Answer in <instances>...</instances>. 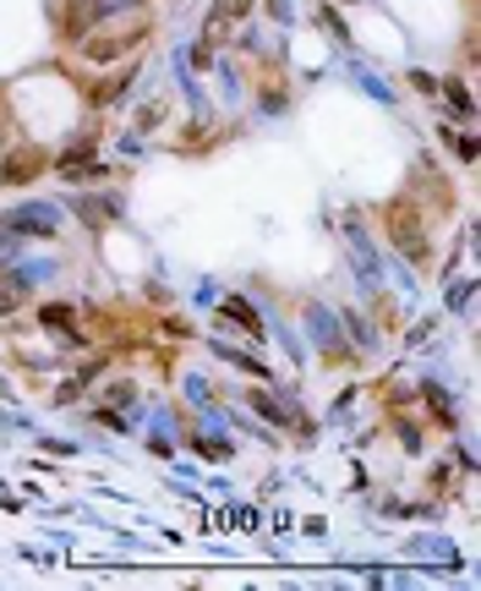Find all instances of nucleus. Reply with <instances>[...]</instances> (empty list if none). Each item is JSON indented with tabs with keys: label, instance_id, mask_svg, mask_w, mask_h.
Wrapping results in <instances>:
<instances>
[{
	"label": "nucleus",
	"instance_id": "nucleus-1",
	"mask_svg": "<svg viewBox=\"0 0 481 591\" xmlns=\"http://www.w3.org/2000/svg\"><path fill=\"white\" fill-rule=\"evenodd\" d=\"M149 28L138 22V28H127V33H83V61H94V66H110V61H121L127 50H138V39H143Z\"/></svg>",
	"mask_w": 481,
	"mask_h": 591
},
{
	"label": "nucleus",
	"instance_id": "nucleus-12",
	"mask_svg": "<svg viewBox=\"0 0 481 591\" xmlns=\"http://www.w3.org/2000/svg\"><path fill=\"white\" fill-rule=\"evenodd\" d=\"M55 6H72V0H55Z\"/></svg>",
	"mask_w": 481,
	"mask_h": 591
},
{
	"label": "nucleus",
	"instance_id": "nucleus-8",
	"mask_svg": "<svg viewBox=\"0 0 481 591\" xmlns=\"http://www.w3.org/2000/svg\"><path fill=\"white\" fill-rule=\"evenodd\" d=\"M121 88H127V72H116V77H110V83H105L88 105H116V94H121Z\"/></svg>",
	"mask_w": 481,
	"mask_h": 591
},
{
	"label": "nucleus",
	"instance_id": "nucleus-2",
	"mask_svg": "<svg viewBox=\"0 0 481 591\" xmlns=\"http://www.w3.org/2000/svg\"><path fill=\"white\" fill-rule=\"evenodd\" d=\"M105 17H110V0H72V6H61L55 28H61V39H83V33H94Z\"/></svg>",
	"mask_w": 481,
	"mask_h": 591
},
{
	"label": "nucleus",
	"instance_id": "nucleus-10",
	"mask_svg": "<svg viewBox=\"0 0 481 591\" xmlns=\"http://www.w3.org/2000/svg\"><path fill=\"white\" fill-rule=\"evenodd\" d=\"M449 105H455V110H460V116H471V94H466V88H460V83H449Z\"/></svg>",
	"mask_w": 481,
	"mask_h": 591
},
{
	"label": "nucleus",
	"instance_id": "nucleus-3",
	"mask_svg": "<svg viewBox=\"0 0 481 591\" xmlns=\"http://www.w3.org/2000/svg\"><path fill=\"white\" fill-rule=\"evenodd\" d=\"M389 236H394V247H405V258H427V236H422V225H416V214L411 208H389Z\"/></svg>",
	"mask_w": 481,
	"mask_h": 591
},
{
	"label": "nucleus",
	"instance_id": "nucleus-6",
	"mask_svg": "<svg viewBox=\"0 0 481 591\" xmlns=\"http://www.w3.org/2000/svg\"><path fill=\"white\" fill-rule=\"evenodd\" d=\"M225 312H230V318H236V323H241L247 334H263V323H258V312H252V307H247L241 296H225Z\"/></svg>",
	"mask_w": 481,
	"mask_h": 591
},
{
	"label": "nucleus",
	"instance_id": "nucleus-4",
	"mask_svg": "<svg viewBox=\"0 0 481 591\" xmlns=\"http://www.w3.org/2000/svg\"><path fill=\"white\" fill-rule=\"evenodd\" d=\"M44 170V153L39 148H28V153H17V159H0V186H22V181H33Z\"/></svg>",
	"mask_w": 481,
	"mask_h": 591
},
{
	"label": "nucleus",
	"instance_id": "nucleus-5",
	"mask_svg": "<svg viewBox=\"0 0 481 591\" xmlns=\"http://www.w3.org/2000/svg\"><path fill=\"white\" fill-rule=\"evenodd\" d=\"M6 225H11V230H22V225H33L28 236H55V208H22V214H11Z\"/></svg>",
	"mask_w": 481,
	"mask_h": 591
},
{
	"label": "nucleus",
	"instance_id": "nucleus-7",
	"mask_svg": "<svg viewBox=\"0 0 481 591\" xmlns=\"http://www.w3.org/2000/svg\"><path fill=\"white\" fill-rule=\"evenodd\" d=\"M44 323H55L61 334H72V340H77V323H72V307H44Z\"/></svg>",
	"mask_w": 481,
	"mask_h": 591
},
{
	"label": "nucleus",
	"instance_id": "nucleus-11",
	"mask_svg": "<svg viewBox=\"0 0 481 591\" xmlns=\"http://www.w3.org/2000/svg\"><path fill=\"white\" fill-rule=\"evenodd\" d=\"M0 148H6V121H0Z\"/></svg>",
	"mask_w": 481,
	"mask_h": 591
},
{
	"label": "nucleus",
	"instance_id": "nucleus-9",
	"mask_svg": "<svg viewBox=\"0 0 481 591\" xmlns=\"http://www.w3.org/2000/svg\"><path fill=\"white\" fill-rule=\"evenodd\" d=\"M247 11H252V0H219V17H225V22H241Z\"/></svg>",
	"mask_w": 481,
	"mask_h": 591
}]
</instances>
